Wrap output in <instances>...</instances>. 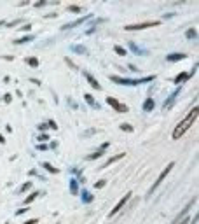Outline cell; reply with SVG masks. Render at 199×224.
I'll use <instances>...</instances> for the list:
<instances>
[{"mask_svg": "<svg viewBox=\"0 0 199 224\" xmlns=\"http://www.w3.org/2000/svg\"><path fill=\"white\" fill-rule=\"evenodd\" d=\"M196 119H197V107H194V109L189 112V114H187V117H185L182 123H178V126H176L175 131H173V138H175V140H178V138L183 135V133H185V131L194 124Z\"/></svg>", "mask_w": 199, "mask_h": 224, "instance_id": "obj_1", "label": "cell"}, {"mask_svg": "<svg viewBox=\"0 0 199 224\" xmlns=\"http://www.w3.org/2000/svg\"><path fill=\"white\" fill-rule=\"evenodd\" d=\"M114 82H117V84H127V86H136V84H142V82H148V81H152L154 79V75H150V77H143V79H122V77H117V75H112L110 77Z\"/></svg>", "mask_w": 199, "mask_h": 224, "instance_id": "obj_2", "label": "cell"}, {"mask_svg": "<svg viewBox=\"0 0 199 224\" xmlns=\"http://www.w3.org/2000/svg\"><path fill=\"white\" fill-rule=\"evenodd\" d=\"M161 21H145V23H136V25H126L124 30L133 32V30H143V28H152V26H159Z\"/></svg>", "mask_w": 199, "mask_h": 224, "instance_id": "obj_3", "label": "cell"}, {"mask_svg": "<svg viewBox=\"0 0 199 224\" xmlns=\"http://www.w3.org/2000/svg\"><path fill=\"white\" fill-rule=\"evenodd\" d=\"M173 166H175V163H168V166H166V168H164V170L161 172V175L157 177V181H156V182H154V186L150 187V191H148V194H152L154 191H156V189H157V187L161 186V182H163V181H164V179H166V175H168V173L171 172V168H173Z\"/></svg>", "mask_w": 199, "mask_h": 224, "instance_id": "obj_4", "label": "cell"}, {"mask_svg": "<svg viewBox=\"0 0 199 224\" xmlns=\"http://www.w3.org/2000/svg\"><path fill=\"white\" fill-rule=\"evenodd\" d=\"M107 103H108L110 107H114V109H115V112H127V107H126L124 103H121L119 100L112 98V96H108V98H107Z\"/></svg>", "mask_w": 199, "mask_h": 224, "instance_id": "obj_5", "label": "cell"}, {"mask_svg": "<svg viewBox=\"0 0 199 224\" xmlns=\"http://www.w3.org/2000/svg\"><path fill=\"white\" fill-rule=\"evenodd\" d=\"M129 198H131V193H127V194H126V196H124V198L119 201V203L114 207V210H110V217H112V215H115V214H119V212L122 210V207L127 203V200H129Z\"/></svg>", "mask_w": 199, "mask_h": 224, "instance_id": "obj_6", "label": "cell"}, {"mask_svg": "<svg viewBox=\"0 0 199 224\" xmlns=\"http://www.w3.org/2000/svg\"><path fill=\"white\" fill-rule=\"evenodd\" d=\"M91 16L87 14V16H84V18H80V19H77V21H74V23H68V25H65V26H61L63 30H68V28H74V26H77V25H82V21H86V19H89Z\"/></svg>", "mask_w": 199, "mask_h": 224, "instance_id": "obj_7", "label": "cell"}, {"mask_svg": "<svg viewBox=\"0 0 199 224\" xmlns=\"http://www.w3.org/2000/svg\"><path fill=\"white\" fill-rule=\"evenodd\" d=\"M84 75H86V79H87V81H89V84H91V86H93L94 89H101V86H100V82H98V81H96V79H94V77H93L91 74H87V72H84Z\"/></svg>", "mask_w": 199, "mask_h": 224, "instance_id": "obj_8", "label": "cell"}, {"mask_svg": "<svg viewBox=\"0 0 199 224\" xmlns=\"http://www.w3.org/2000/svg\"><path fill=\"white\" fill-rule=\"evenodd\" d=\"M183 58H185L183 53H173V54H168V56H166L168 61H178V60H183Z\"/></svg>", "mask_w": 199, "mask_h": 224, "instance_id": "obj_9", "label": "cell"}, {"mask_svg": "<svg viewBox=\"0 0 199 224\" xmlns=\"http://www.w3.org/2000/svg\"><path fill=\"white\" fill-rule=\"evenodd\" d=\"M124 158V152H121V154H117V156H114V158H110L105 165H103V168H107V166H110L112 163H115V161H119V160H122Z\"/></svg>", "mask_w": 199, "mask_h": 224, "instance_id": "obj_10", "label": "cell"}, {"mask_svg": "<svg viewBox=\"0 0 199 224\" xmlns=\"http://www.w3.org/2000/svg\"><path fill=\"white\" fill-rule=\"evenodd\" d=\"M185 79H189V74H180V75H176V77H175V84H182Z\"/></svg>", "mask_w": 199, "mask_h": 224, "instance_id": "obj_11", "label": "cell"}, {"mask_svg": "<svg viewBox=\"0 0 199 224\" xmlns=\"http://www.w3.org/2000/svg\"><path fill=\"white\" fill-rule=\"evenodd\" d=\"M152 109H154V100H152V98H148V100L143 103V110H147V112H148V110H152Z\"/></svg>", "mask_w": 199, "mask_h": 224, "instance_id": "obj_12", "label": "cell"}, {"mask_svg": "<svg viewBox=\"0 0 199 224\" xmlns=\"http://www.w3.org/2000/svg\"><path fill=\"white\" fill-rule=\"evenodd\" d=\"M44 168H46L47 172H51V173H58V168H54L51 163H44Z\"/></svg>", "mask_w": 199, "mask_h": 224, "instance_id": "obj_13", "label": "cell"}, {"mask_svg": "<svg viewBox=\"0 0 199 224\" xmlns=\"http://www.w3.org/2000/svg\"><path fill=\"white\" fill-rule=\"evenodd\" d=\"M37 196H38V193H37V191H35V193H32V194H30V196H28V198L25 200V205H28V203H32V201H33V200H35Z\"/></svg>", "mask_w": 199, "mask_h": 224, "instance_id": "obj_14", "label": "cell"}, {"mask_svg": "<svg viewBox=\"0 0 199 224\" xmlns=\"http://www.w3.org/2000/svg\"><path fill=\"white\" fill-rule=\"evenodd\" d=\"M26 63H28L30 67H38V60H37V58H28Z\"/></svg>", "mask_w": 199, "mask_h": 224, "instance_id": "obj_15", "label": "cell"}, {"mask_svg": "<svg viewBox=\"0 0 199 224\" xmlns=\"http://www.w3.org/2000/svg\"><path fill=\"white\" fill-rule=\"evenodd\" d=\"M68 11H72V12H82V7H79V5H68Z\"/></svg>", "mask_w": 199, "mask_h": 224, "instance_id": "obj_16", "label": "cell"}, {"mask_svg": "<svg viewBox=\"0 0 199 224\" xmlns=\"http://www.w3.org/2000/svg\"><path fill=\"white\" fill-rule=\"evenodd\" d=\"M114 49H115V53H117V54H121V56H126V49H122L121 46H115Z\"/></svg>", "mask_w": 199, "mask_h": 224, "instance_id": "obj_17", "label": "cell"}, {"mask_svg": "<svg viewBox=\"0 0 199 224\" xmlns=\"http://www.w3.org/2000/svg\"><path fill=\"white\" fill-rule=\"evenodd\" d=\"M70 191H72V194H77V182L75 181L70 182Z\"/></svg>", "mask_w": 199, "mask_h": 224, "instance_id": "obj_18", "label": "cell"}, {"mask_svg": "<svg viewBox=\"0 0 199 224\" xmlns=\"http://www.w3.org/2000/svg\"><path fill=\"white\" fill-rule=\"evenodd\" d=\"M32 39H33L32 35H30V37H23V39H19V40H16L14 44H25V42H28V40H32Z\"/></svg>", "mask_w": 199, "mask_h": 224, "instance_id": "obj_19", "label": "cell"}, {"mask_svg": "<svg viewBox=\"0 0 199 224\" xmlns=\"http://www.w3.org/2000/svg\"><path fill=\"white\" fill-rule=\"evenodd\" d=\"M100 156H101V151H98V152H94L91 156H87V160H94V158H100Z\"/></svg>", "mask_w": 199, "mask_h": 224, "instance_id": "obj_20", "label": "cell"}, {"mask_svg": "<svg viewBox=\"0 0 199 224\" xmlns=\"http://www.w3.org/2000/svg\"><path fill=\"white\" fill-rule=\"evenodd\" d=\"M82 196H84V201H87V203H89V201H91V200H93V196H91V194H89V193H84V194H82Z\"/></svg>", "mask_w": 199, "mask_h": 224, "instance_id": "obj_21", "label": "cell"}, {"mask_svg": "<svg viewBox=\"0 0 199 224\" xmlns=\"http://www.w3.org/2000/svg\"><path fill=\"white\" fill-rule=\"evenodd\" d=\"M121 130H126V131H133L131 124H121Z\"/></svg>", "mask_w": 199, "mask_h": 224, "instance_id": "obj_22", "label": "cell"}, {"mask_svg": "<svg viewBox=\"0 0 199 224\" xmlns=\"http://www.w3.org/2000/svg\"><path fill=\"white\" fill-rule=\"evenodd\" d=\"M84 98L87 100V103H91V105H94V100H93V96H91V95H86Z\"/></svg>", "mask_w": 199, "mask_h": 224, "instance_id": "obj_23", "label": "cell"}, {"mask_svg": "<svg viewBox=\"0 0 199 224\" xmlns=\"http://www.w3.org/2000/svg\"><path fill=\"white\" fill-rule=\"evenodd\" d=\"M187 37H190V39L194 37V39H196V30H189V32H187Z\"/></svg>", "mask_w": 199, "mask_h": 224, "instance_id": "obj_24", "label": "cell"}, {"mask_svg": "<svg viewBox=\"0 0 199 224\" xmlns=\"http://www.w3.org/2000/svg\"><path fill=\"white\" fill-rule=\"evenodd\" d=\"M30 187H32V184H30V182H26L23 187H21V191H26V189H30Z\"/></svg>", "mask_w": 199, "mask_h": 224, "instance_id": "obj_25", "label": "cell"}, {"mask_svg": "<svg viewBox=\"0 0 199 224\" xmlns=\"http://www.w3.org/2000/svg\"><path fill=\"white\" fill-rule=\"evenodd\" d=\"M25 212H28V208H19V210H18V215H21V214H25Z\"/></svg>", "mask_w": 199, "mask_h": 224, "instance_id": "obj_26", "label": "cell"}, {"mask_svg": "<svg viewBox=\"0 0 199 224\" xmlns=\"http://www.w3.org/2000/svg\"><path fill=\"white\" fill-rule=\"evenodd\" d=\"M25 224H37V219H30V221H26Z\"/></svg>", "mask_w": 199, "mask_h": 224, "instance_id": "obj_27", "label": "cell"}, {"mask_svg": "<svg viewBox=\"0 0 199 224\" xmlns=\"http://www.w3.org/2000/svg\"><path fill=\"white\" fill-rule=\"evenodd\" d=\"M30 28H32V25H25V26L21 28V30H23V32H26V30H30Z\"/></svg>", "mask_w": 199, "mask_h": 224, "instance_id": "obj_28", "label": "cell"}, {"mask_svg": "<svg viewBox=\"0 0 199 224\" xmlns=\"http://www.w3.org/2000/svg\"><path fill=\"white\" fill-rule=\"evenodd\" d=\"M49 126H51V128H54V130H56V128H58V126H56V123H54V121H49Z\"/></svg>", "mask_w": 199, "mask_h": 224, "instance_id": "obj_29", "label": "cell"}, {"mask_svg": "<svg viewBox=\"0 0 199 224\" xmlns=\"http://www.w3.org/2000/svg\"><path fill=\"white\" fill-rule=\"evenodd\" d=\"M103 186H105V181H100V182L96 184V187H103Z\"/></svg>", "mask_w": 199, "mask_h": 224, "instance_id": "obj_30", "label": "cell"}, {"mask_svg": "<svg viewBox=\"0 0 199 224\" xmlns=\"http://www.w3.org/2000/svg\"><path fill=\"white\" fill-rule=\"evenodd\" d=\"M180 224H189V219H183V221H182Z\"/></svg>", "mask_w": 199, "mask_h": 224, "instance_id": "obj_31", "label": "cell"}, {"mask_svg": "<svg viewBox=\"0 0 199 224\" xmlns=\"http://www.w3.org/2000/svg\"><path fill=\"white\" fill-rule=\"evenodd\" d=\"M4 142H5V138H4L2 135H0V144H4Z\"/></svg>", "mask_w": 199, "mask_h": 224, "instance_id": "obj_32", "label": "cell"}, {"mask_svg": "<svg viewBox=\"0 0 199 224\" xmlns=\"http://www.w3.org/2000/svg\"><path fill=\"white\" fill-rule=\"evenodd\" d=\"M0 25H5V21H0Z\"/></svg>", "mask_w": 199, "mask_h": 224, "instance_id": "obj_33", "label": "cell"}]
</instances>
